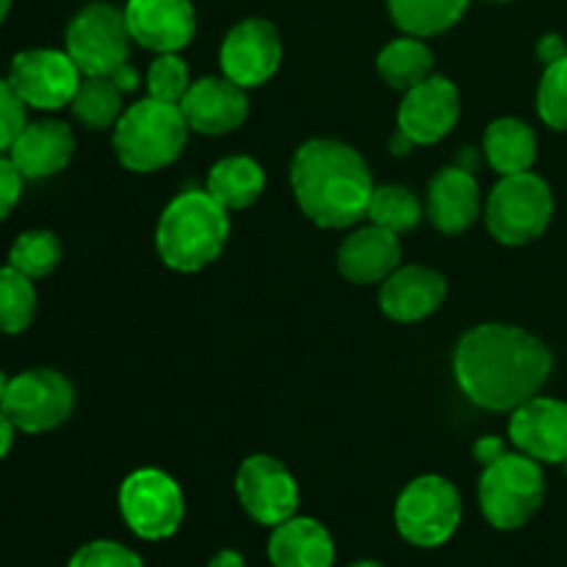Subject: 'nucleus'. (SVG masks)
Returning <instances> with one entry per match:
<instances>
[{
	"label": "nucleus",
	"instance_id": "49530a36",
	"mask_svg": "<svg viewBox=\"0 0 567 567\" xmlns=\"http://www.w3.org/2000/svg\"><path fill=\"white\" fill-rule=\"evenodd\" d=\"M563 465H565V474H567V460H565V463H563Z\"/></svg>",
	"mask_w": 567,
	"mask_h": 567
},
{
	"label": "nucleus",
	"instance_id": "9d476101",
	"mask_svg": "<svg viewBox=\"0 0 567 567\" xmlns=\"http://www.w3.org/2000/svg\"><path fill=\"white\" fill-rule=\"evenodd\" d=\"M75 408V388L53 369H31L11 377L0 410L14 430L39 435L64 424Z\"/></svg>",
	"mask_w": 567,
	"mask_h": 567
},
{
	"label": "nucleus",
	"instance_id": "9b49d317",
	"mask_svg": "<svg viewBox=\"0 0 567 567\" xmlns=\"http://www.w3.org/2000/svg\"><path fill=\"white\" fill-rule=\"evenodd\" d=\"M83 81V72L66 50L33 48L22 50L11 59L9 83L20 100L31 109L55 111L72 103L78 86Z\"/></svg>",
	"mask_w": 567,
	"mask_h": 567
},
{
	"label": "nucleus",
	"instance_id": "7ed1b4c3",
	"mask_svg": "<svg viewBox=\"0 0 567 567\" xmlns=\"http://www.w3.org/2000/svg\"><path fill=\"white\" fill-rule=\"evenodd\" d=\"M230 238V219L208 192H183L155 227V249L175 271H199L214 264Z\"/></svg>",
	"mask_w": 567,
	"mask_h": 567
},
{
	"label": "nucleus",
	"instance_id": "412c9836",
	"mask_svg": "<svg viewBox=\"0 0 567 567\" xmlns=\"http://www.w3.org/2000/svg\"><path fill=\"white\" fill-rule=\"evenodd\" d=\"M72 153H75V136H72L70 125L42 120L22 127L20 136L11 144L9 158L14 161L25 181H42V177H53L55 172L64 169Z\"/></svg>",
	"mask_w": 567,
	"mask_h": 567
},
{
	"label": "nucleus",
	"instance_id": "6e6552de",
	"mask_svg": "<svg viewBox=\"0 0 567 567\" xmlns=\"http://www.w3.org/2000/svg\"><path fill=\"white\" fill-rule=\"evenodd\" d=\"M131 39L125 9L89 3L66 25L64 50L83 75H114L122 64H127Z\"/></svg>",
	"mask_w": 567,
	"mask_h": 567
},
{
	"label": "nucleus",
	"instance_id": "c85d7f7f",
	"mask_svg": "<svg viewBox=\"0 0 567 567\" xmlns=\"http://www.w3.org/2000/svg\"><path fill=\"white\" fill-rule=\"evenodd\" d=\"M371 225L385 227L391 233H408L421 221V203L415 194L404 186H380L374 188L369 203Z\"/></svg>",
	"mask_w": 567,
	"mask_h": 567
},
{
	"label": "nucleus",
	"instance_id": "72a5a7b5",
	"mask_svg": "<svg viewBox=\"0 0 567 567\" xmlns=\"http://www.w3.org/2000/svg\"><path fill=\"white\" fill-rule=\"evenodd\" d=\"M25 109L28 105L22 103L20 94L14 92V86L9 83V78H0V153L11 150L14 138L20 136L22 127L28 125L25 122Z\"/></svg>",
	"mask_w": 567,
	"mask_h": 567
},
{
	"label": "nucleus",
	"instance_id": "2eb2a0df",
	"mask_svg": "<svg viewBox=\"0 0 567 567\" xmlns=\"http://www.w3.org/2000/svg\"><path fill=\"white\" fill-rule=\"evenodd\" d=\"M125 20L133 42L153 53H177L197 33L192 0H127Z\"/></svg>",
	"mask_w": 567,
	"mask_h": 567
},
{
	"label": "nucleus",
	"instance_id": "b1692460",
	"mask_svg": "<svg viewBox=\"0 0 567 567\" xmlns=\"http://www.w3.org/2000/svg\"><path fill=\"white\" fill-rule=\"evenodd\" d=\"M485 158L502 177L529 172L537 158L535 131L515 116H502L485 133Z\"/></svg>",
	"mask_w": 567,
	"mask_h": 567
},
{
	"label": "nucleus",
	"instance_id": "f3484780",
	"mask_svg": "<svg viewBox=\"0 0 567 567\" xmlns=\"http://www.w3.org/2000/svg\"><path fill=\"white\" fill-rule=\"evenodd\" d=\"M181 111L192 131L205 133V136L233 133L244 125L249 114L247 89L238 86L227 75L199 78L181 100Z\"/></svg>",
	"mask_w": 567,
	"mask_h": 567
},
{
	"label": "nucleus",
	"instance_id": "f8f14e48",
	"mask_svg": "<svg viewBox=\"0 0 567 567\" xmlns=\"http://www.w3.org/2000/svg\"><path fill=\"white\" fill-rule=\"evenodd\" d=\"M236 493L244 513L264 526H280L297 515V480L269 454H252L244 460L236 476Z\"/></svg>",
	"mask_w": 567,
	"mask_h": 567
},
{
	"label": "nucleus",
	"instance_id": "6ab92c4d",
	"mask_svg": "<svg viewBox=\"0 0 567 567\" xmlns=\"http://www.w3.org/2000/svg\"><path fill=\"white\" fill-rule=\"evenodd\" d=\"M482 192L476 177L465 166H446L430 181L426 216L441 233H463L480 219Z\"/></svg>",
	"mask_w": 567,
	"mask_h": 567
},
{
	"label": "nucleus",
	"instance_id": "cd10ccee",
	"mask_svg": "<svg viewBox=\"0 0 567 567\" xmlns=\"http://www.w3.org/2000/svg\"><path fill=\"white\" fill-rule=\"evenodd\" d=\"M37 316V288L31 277L17 271L14 266L0 269V332L20 336L31 327Z\"/></svg>",
	"mask_w": 567,
	"mask_h": 567
},
{
	"label": "nucleus",
	"instance_id": "5701e85b",
	"mask_svg": "<svg viewBox=\"0 0 567 567\" xmlns=\"http://www.w3.org/2000/svg\"><path fill=\"white\" fill-rule=\"evenodd\" d=\"M266 188L264 166L249 155H227L216 161L205 181V192L227 210H241L258 203Z\"/></svg>",
	"mask_w": 567,
	"mask_h": 567
},
{
	"label": "nucleus",
	"instance_id": "423d86ee",
	"mask_svg": "<svg viewBox=\"0 0 567 567\" xmlns=\"http://www.w3.org/2000/svg\"><path fill=\"white\" fill-rule=\"evenodd\" d=\"M554 216V194L535 172L504 175L485 205L491 236L507 247H524L546 233Z\"/></svg>",
	"mask_w": 567,
	"mask_h": 567
},
{
	"label": "nucleus",
	"instance_id": "39448f33",
	"mask_svg": "<svg viewBox=\"0 0 567 567\" xmlns=\"http://www.w3.org/2000/svg\"><path fill=\"white\" fill-rule=\"evenodd\" d=\"M546 498V476L529 454H502L480 476V507L491 526L502 532L529 524Z\"/></svg>",
	"mask_w": 567,
	"mask_h": 567
},
{
	"label": "nucleus",
	"instance_id": "a19ab883",
	"mask_svg": "<svg viewBox=\"0 0 567 567\" xmlns=\"http://www.w3.org/2000/svg\"><path fill=\"white\" fill-rule=\"evenodd\" d=\"M410 147H415V144L410 142V138L404 136L402 131H396V136H393V142H391V153L393 155H408Z\"/></svg>",
	"mask_w": 567,
	"mask_h": 567
},
{
	"label": "nucleus",
	"instance_id": "bb28decb",
	"mask_svg": "<svg viewBox=\"0 0 567 567\" xmlns=\"http://www.w3.org/2000/svg\"><path fill=\"white\" fill-rule=\"evenodd\" d=\"M122 94L125 92L116 86L111 75H83L70 109L78 122H83L92 131H105V127H114L120 116L125 114Z\"/></svg>",
	"mask_w": 567,
	"mask_h": 567
},
{
	"label": "nucleus",
	"instance_id": "aec40b11",
	"mask_svg": "<svg viewBox=\"0 0 567 567\" xmlns=\"http://www.w3.org/2000/svg\"><path fill=\"white\" fill-rule=\"evenodd\" d=\"M402 244L396 233L385 227H360L352 236L343 238L338 249V269L354 286H374L399 269Z\"/></svg>",
	"mask_w": 567,
	"mask_h": 567
},
{
	"label": "nucleus",
	"instance_id": "0eeeda50",
	"mask_svg": "<svg viewBox=\"0 0 567 567\" xmlns=\"http://www.w3.org/2000/svg\"><path fill=\"white\" fill-rule=\"evenodd\" d=\"M393 515L404 540L419 548H437L457 532L463 520V502L452 482L426 474L404 487Z\"/></svg>",
	"mask_w": 567,
	"mask_h": 567
},
{
	"label": "nucleus",
	"instance_id": "4468645a",
	"mask_svg": "<svg viewBox=\"0 0 567 567\" xmlns=\"http://www.w3.org/2000/svg\"><path fill=\"white\" fill-rule=\"evenodd\" d=\"M460 120V92L449 78L430 75L404 92L396 125L413 144H437Z\"/></svg>",
	"mask_w": 567,
	"mask_h": 567
},
{
	"label": "nucleus",
	"instance_id": "79ce46f5",
	"mask_svg": "<svg viewBox=\"0 0 567 567\" xmlns=\"http://www.w3.org/2000/svg\"><path fill=\"white\" fill-rule=\"evenodd\" d=\"M9 9H11V0H0V22L9 17Z\"/></svg>",
	"mask_w": 567,
	"mask_h": 567
},
{
	"label": "nucleus",
	"instance_id": "393cba45",
	"mask_svg": "<svg viewBox=\"0 0 567 567\" xmlns=\"http://www.w3.org/2000/svg\"><path fill=\"white\" fill-rule=\"evenodd\" d=\"M432 64H435V55L426 48L424 39L410 37V33L393 39L377 55V72L396 92H410L421 81H426L432 75Z\"/></svg>",
	"mask_w": 567,
	"mask_h": 567
},
{
	"label": "nucleus",
	"instance_id": "7c9ffc66",
	"mask_svg": "<svg viewBox=\"0 0 567 567\" xmlns=\"http://www.w3.org/2000/svg\"><path fill=\"white\" fill-rule=\"evenodd\" d=\"M192 78H188V64L177 53H158V59L147 70V94L161 103H175L186 97Z\"/></svg>",
	"mask_w": 567,
	"mask_h": 567
},
{
	"label": "nucleus",
	"instance_id": "37998d69",
	"mask_svg": "<svg viewBox=\"0 0 567 567\" xmlns=\"http://www.w3.org/2000/svg\"><path fill=\"white\" fill-rule=\"evenodd\" d=\"M6 388H9V377H6V374H3V369H0V402H3Z\"/></svg>",
	"mask_w": 567,
	"mask_h": 567
},
{
	"label": "nucleus",
	"instance_id": "4be33fe9",
	"mask_svg": "<svg viewBox=\"0 0 567 567\" xmlns=\"http://www.w3.org/2000/svg\"><path fill=\"white\" fill-rule=\"evenodd\" d=\"M271 567H332L336 543L313 518H288L269 537Z\"/></svg>",
	"mask_w": 567,
	"mask_h": 567
},
{
	"label": "nucleus",
	"instance_id": "f03ea898",
	"mask_svg": "<svg viewBox=\"0 0 567 567\" xmlns=\"http://www.w3.org/2000/svg\"><path fill=\"white\" fill-rule=\"evenodd\" d=\"M291 186L313 225L343 230L369 214L374 181L363 155L338 138H310L291 161Z\"/></svg>",
	"mask_w": 567,
	"mask_h": 567
},
{
	"label": "nucleus",
	"instance_id": "20e7f679",
	"mask_svg": "<svg viewBox=\"0 0 567 567\" xmlns=\"http://www.w3.org/2000/svg\"><path fill=\"white\" fill-rule=\"evenodd\" d=\"M188 122L181 105L138 100L114 125V153L131 172H158L181 158L188 142Z\"/></svg>",
	"mask_w": 567,
	"mask_h": 567
},
{
	"label": "nucleus",
	"instance_id": "c9c22d12",
	"mask_svg": "<svg viewBox=\"0 0 567 567\" xmlns=\"http://www.w3.org/2000/svg\"><path fill=\"white\" fill-rule=\"evenodd\" d=\"M537 55H540L543 64H554V61L565 59L567 55V44L565 39L559 37V33H546V37L540 39V44H537Z\"/></svg>",
	"mask_w": 567,
	"mask_h": 567
},
{
	"label": "nucleus",
	"instance_id": "c03bdc74",
	"mask_svg": "<svg viewBox=\"0 0 567 567\" xmlns=\"http://www.w3.org/2000/svg\"><path fill=\"white\" fill-rule=\"evenodd\" d=\"M349 567H385V565L374 563V559H363V563H354V565H349Z\"/></svg>",
	"mask_w": 567,
	"mask_h": 567
},
{
	"label": "nucleus",
	"instance_id": "ea45409f",
	"mask_svg": "<svg viewBox=\"0 0 567 567\" xmlns=\"http://www.w3.org/2000/svg\"><path fill=\"white\" fill-rule=\"evenodd\" d=\"M11 443H14V424L6 419V413L0 410V460L11 452Z\"/></svg>",
	"mask_w": 567,
	"mask_h": 567
},
{
	"label": "nucleus",
	"instance_id": "a211bd4d",
	"mask_svg": "<svg viewBox=\"0 0 567 567\" xmlns=\"http://www.w3.org/2000/svg\"><path fill=\"white\" fill-rule=\"evenodd\" d=\"M446 299V277L430 266H399L380 282V308L399 324L435 313Z\"/></svg>",
	"mask_w": 567,
	"mask_h": 567
},
{
	"label": "nucleus",
	"instance_id": "a878e982",
	"mask_svg": "<svg viewBox=\"0 0 567 567\" xmlns=\"http://www.w3.org/2000/svg\"><path fill=\"white\" fill-rule=\"evenodd\" d=\"M468 0H388L391 20L410 37H437L457 25Z\"/></svg>",
	"mask_w": 567,
	"mask_h": 567
},
{
	"label": "nucleus",
	"instance_id": "f257e3e1",
	"mask_svg": "<svg viewBox=\"0 0 567 567\" xmlns=\"http://www.w3.org/2000/svg\"><path fill=\"white\" fill-rule=\"evenodd\" d=\"M551 349L532 332L509 324H480L454 352V377L465 396L485 410L513 413L535 399L551 377Z\"/></svg>",
	"mask_w": 567,
	"mask_h": 567
},
{
	"label": "nucleus",
	"instance_id": "dca6fc26",
	"mask_svg": "<svg viewBox=\"0 0 567 567\" xmlns=\"http://www.w3.org/2000/svg\"><path fill=\"white\" fill-rule=\"evenodd\" d=\"M509 441L537 463L563 465L567 460V402L535 396L515 408Z\"/></svg>",
	"mask_w": 567,
	"mask_h": 567
},
{
	"label": "nucleus",
	"instance_id": "f704fd0d",
	"mask_svg": "<svg viewBox=\"0 0 567 567\" xmlns=\"http://www.w3.org/2000/svg\"><path fill=\"white\" fill-rule=\"evenodd\" d=\"M22 181H25V177L20 175L14 161H11L9 155L0 153V221H3L6 216L17 208V203H20Z\"/></svg>",
	"mask_w": 567,
	"mask_h": 567
},
{
	"label": "nucleus",
	"instance_id": "473e14b6",
	"mask_svg": "<svg viewBox=\"0 0 567 567\" xmlns=\"http://www.w3.org/2000/svg\"><path fill=\"white\" fill-rule=\"evenodd\" d=\"M66 567H144V563L122 543L94 540L78 548Z\"/></svg>",
	"mask_w": 567,
	"mask_h": 567
},
{
	"label": "nucleus",
	"instance_id": "e433bc0d",
	"mask_svg": "<svg viewBox=\"0 0 567 567\" xmlns=\"http://www.w3.org/2000/svg\"><path fill=\"white\" fill-rule=\"evenodd\" d=\"M474 454L482 465H487V463H493V460L502 457V454H507V449H504L502 437L487 435V437H480V441H476Z\"/></svg>",
	"mask_w": 567,
	"mask_h": 567
},
{
	"label": "nucleus",
	"instance_id": "2f4dec72",
	"mask_svg": "<svg viewBox=\"0 0 567 567\" xmlns=\"http://www.w3.org/2000/svg\"><path fill=\"white\" fill-rule=\"evenodd\" d=\"M537 114L554 131H567V55L543 72L537 89Z\"/></svg>",
	"mask_w": 567,
	"mask_h": 567
},
{
	"label": "nucleus",
	"instance_id": "a18cd8bd",
	"mask_svg": "<svg viewBox=\"0 0 567 567\" xmlns=\"http://www.w3.org/2000/svg\"><path fill=\"white\" fill-rule=\"evenodd\" d=\"M491 3H507V0H491Z\"/></svg>",
	"mask_w": 567,
	"mask_h": 567
},
{
	"label": "nucleus",
	"instance_id": "4c0bfd02",
	"mask_svg": "<svg viewBox=\"0 0 567 567\" xmlns=\"http://www.w3.org/2000/svg\"><path fill=\"white\" fill-rule=\"evenodd\" d=\"M111 78H114V83L122 89V92H136L138 89V72L133 70L131 64H122Z\"/></svg>",
	"mask_w": 567,
	"mask_h": 567
},
{
	"label": "nucleus",
	"instance_id": "1a4fd4ad",
	"mask_svg": "<svg viewBox=\"0 0 567 567\" xmlns=\"http://www.w3.org/2000/svg\"><path fill=\"white\" fill-rule=\"evenodd\" d=\"M120 513L127 529L142 540H166L175 535L186 515L183 491L158 468H138L122 482Z\"/></svg>",
	"mask_w": 567,
	"mask_h": 567
},
{
	"label": "nucleus",
	"instance_id": "58836bf2",
	"mask_svg": "<svg viewBox=\"0 0 567 567\" xmlns=\"http://www.w3.org/2000/svg\"><path fill=\"white\" fill-rule=\"evenodd\" d=\"M208 567H247V563H244V557L238 551H233V548H225V551L214 554L210 557Z\"/></svg>",
	"mask_w": 567,
	"mask_h": 567
},
{
	"label": "nucleus",
	"instance_id": "ddd939ff",
	"mask_svg": "<svg viewBox=\"0 0 567 567\" xmlns=\"http://www.w3.org/2000/svg\"><path fill=\"white\" fill-rule=\"evenodd\" d=\"M280 33L264 17H249V20L233 25L219 50L221 75L244 89H255L269 81L280 70Z\"/></svg>",
	"mask_w": 567,
	"mask_h": 567
},
{
	"label": "nucleus",
	"instance_id": "c756f323",
	"mask_svg": "<svg viewBox=\"0 0 567 567\" xmlns=\"http://www.w3.org/2000/svg\"><path fill=\"white\" fill-rule=\"evenodd\" d=\"M61 255H64V249H61L55 233L28 230L11 244L9 266H14L31 280H39V277H48L50 271H55V266L61 264Z\"/></svg>",
	"mask_w": 567,
	"mask_h": 567
}]
</instances>
